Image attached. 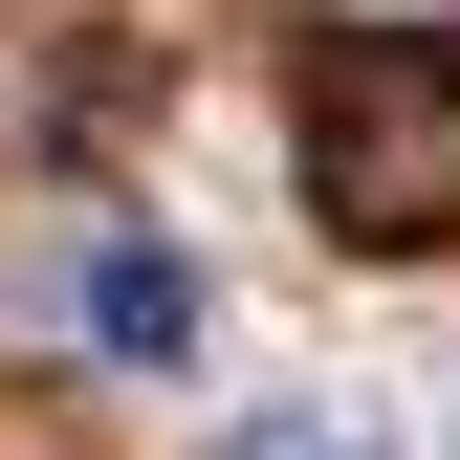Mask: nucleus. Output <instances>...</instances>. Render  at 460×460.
I'll use <instances>...</instances> for the list:
<instances>
[{
    "mask_svg": "<svg viewBox=\"0 0 460 460\" xmlns=\"http://www.w3.org/2000/svg\"><path fill=\"white\" fill-rule=\"evenodd\" d=\"M307 198L351 242H438L460 219V44L438 22H351L307 66Z\"/></svg>",
    "mask_w": 460,
    "mask_h": 460,
    "instance_id": "f257e3e1",
    "label": "nucleus"
},
{
    "mask_svg": "<svg viewBox=\"0 0 460 460\" xmlns=\"http://www.w3.org/2000/svg\"><path fill=\"white\" fill-rule=\"evenodd\" d=\"M88 351H110V373H176V351H198V263H176V242H110V263H88Z\"/></svg>",
    "mask_w": 460,
    "mask_h": 460,
    "instance_id": "f03ea898",
    "label": "nucleus"
}]
</instances>
